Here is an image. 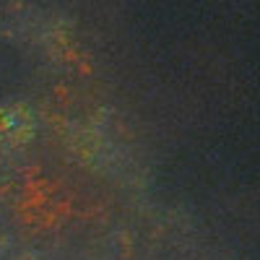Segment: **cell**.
Instances as JSON below:
<instances>
[{"label": "cell", "instance_id": "6da1fadb", "mask_svg": "<svg viewBox=\"0 0 260 260\" xmlns=\"http://www.w3.org/2000/svg\"><path fill=\"white\" fill-rule=\"evenodd\" d=\"M16 216L34 229H57L73 219V195L55 177L29 169L16 192Z\"/></svg>", "mask_w": 260, "mask_h": 260}]
</instances>
